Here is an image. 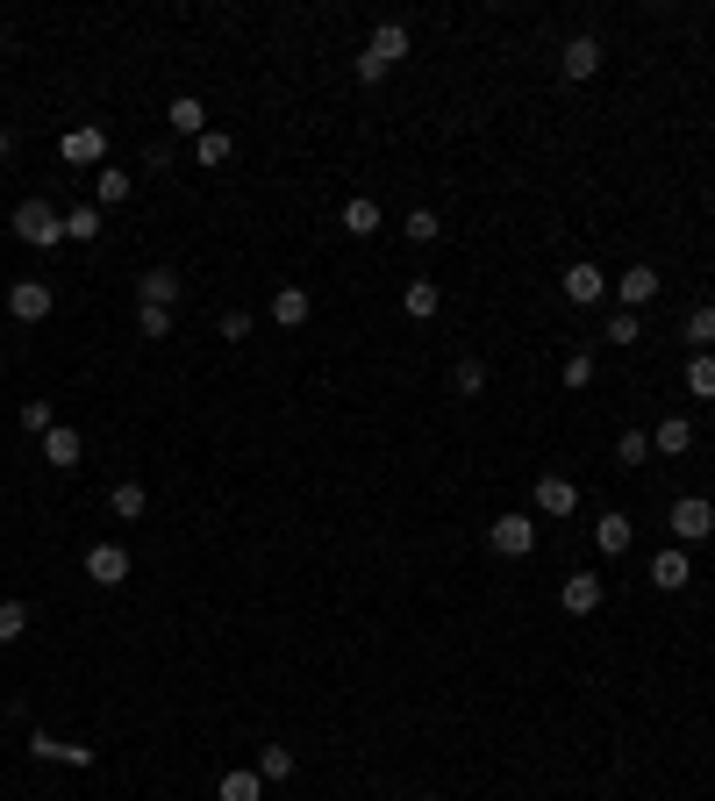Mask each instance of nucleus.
I'll list each match as a JSON object with an SVG mask.
<instances>
[{"instance_id": "obj_3", "label": "nucleus", "mask_w": 715, "mask_h": 801, "mask_svg": "<svg viewBox=\"0 0 715 801\" xmlns=\"http://www.w3.org/2000/svg\"><path fill=\"white\" fill-rule=\"evenodd\" d=\"M486 544H494L501 558H529L537 551V516H494L486 523Z\"/></svg>"}, {"instance_id": "obj_33", "label": "nucleus", "mask_w": 715, "mask_h": 801, "mask_svg": "<svg viewBox=\"0 0 715 801\" xmlns=\"http://www.w3.org/2000/svg\"><path fill=\"white\" fill-rule=\"evenodd\" d=\"M644 459H651V436L644 430H622L616 436V465H644Z\"/></svg>"}, {"instance_id": "obj_34", "label": "nucleus", "mask_w": 715, "mask_h": 801, "mask_svg": "<svg viewBox=\"0 0 715 801\" xmlns=\"http://www.w3.org/2000/svg\"><path fill=\"white\" fill-rule=\"evenodd\" d=\"M136 337H172V308H136Z\"/></svg>"}, {"instance_id": "obj_16", "label": "nucleus", "mask_w": 715, "mask_h": 801, "mask_svg": "<svg viewBox=\"0 0 715 801\" xmlns=\"http://www.w3.org/2000/svg\"><path fill=\"white\" fill-rule=\"evenodd\" d=\"M558 72H566V80H595V72H601V43L595 36H572L566 51H558Z\"/></svg>"}, {"instance_id": "obj_41", "label": "nucleus", "mask_w": 715, "mask_h": 801, "mask_svg": "<svg viewBox=\"0 0 715 801\" xmlns=\"http://www.w3.org/2000/svg\"><path fill=\"white\" fill-rule=\"evenodd\" d=\"M0 158H8V129H0Z\"/></svg>"}, {"instance_id": "obj_24", "label": "nucleus", "mask_w": 715, "mask_h": 801, "mask_svg": "<svg viewBox=\"0 0 715 801\" xmlns=\"http://www.w3.org/2000/svg\"><path fill=\"white\" fill-rule=\"evenodd\" d=\"M344 230H351V236H372L379 230V201H372V193H351V201H344Z\"/></svg>"}, {"instance_id": "obj_4", "label": "nucleus", "mask_w": 715, "mask_h": 801, "mask_svg": "<svg viewBox=\"0 0 715 801\" xmlns=\"http://www.w3.org/2000/svg\"><path fill=\"white\" fill-rule=\"evenodd\" d=\"M558 294L572 301V308H601L608 301V272L595 259H580V265H566V280H558Z\"/></svg>"}, {"instance_id": "obj_10", "label": "nucleus", "mask_w": 715, "mask_h": 801, "mask_svg": "<svg viewBox=\"0 0 715 801\" xmlns=\"http://www.w3.org/2000/svg\"><path fill=\"white\" fill-rule=\"evenodd\" d=\"M529 502H537V516H572V508H580V487H572L566 473H544Z\"/></svg>"}, {"instance_id": "obj_5", "label": "nucleus", "mask_w": 715, "mask_h": 801, "mask_svg": "<svg viewBox=\"0 0 715 801\" xmlns=\"http://www.w3.org/2000/svg\"><path fill=\"white\" fill-rule=\"evenodd\" d=\"M51 308H57L51 280H14V286H8V315H14V323H43Z\"/></svg>"}, {"instance_id": "obj_13", "label": "nucleus", "mask_w": 715, "mask_h": 801, "mask_svg": "<svg viewBox=\"0 0 715 801\" xmlns=\"http://www.w3.org/2000/svg\"><path fill=\"white\" fill-rule=\"evenodd\" d=\"M136 294H144V308H172V301L187 294V280H179L172 265H150L144 280H136Z\"/></svg>"}, {"instance_id": "obj_30", "label": "nucleus", "mask_w": 715, "mask_h": 801, "mask_svg": "<svg viewBox=\"0 0 715 801\" xmlns=\"http://www.w3.org/2000/svg\"><path fill=\"white\" fill-rule=\"evenodd\" d=\"M687 344H715V301H694L687 308Z\"/></svg>"}, {"instance_id": "obj_28", "label": "nucleus", "mask_w": 715, "mask_h": 801, "mask_svg": "<svg viewBox=\"0 0 715 801\" xmlns=\"http://www.w3.org/2000/svg\"><path fill=\"white\" fill-rule=\"evenodd\" d=\"M294 773V751L286 745H257V780H286Z\"/></svg>"}, {"instance_id": "obj_11", "label": "nucleus", "mask_w": 715, "mask_h": 801, "mask_svg": "<svg viewBox=\"0 0 715 801\" xmlns=\"http://www.w3.org/2000/svg\"><path fill=\"white\" fill-rule=\"evenodd\" d=\"M86 580L94 587H122L129 580V551H122V544H94V551H86Z\"/></svg>"}, {"instance_id": "obj_25", "label": "nucleus", "mask_w": 715, "mask_h": 801, "mask_svg": "<svg viewBox=\"0 0 715 801\" xmlns=\"http://www.w3.org/2000/svg\"><path fill=\"white\" fill-rule=\"evenodd\" d=\"M230 136H222V129H208V136H193V165H208V172H215V165H230Z\"/></svg>"}, {"instance_id": "obj_19", "label": "nucleus", "mask_w": 715, "mask_h": 801, "mask_svg": "<svg viewBox=\"0 0 715 801\" xmlns=\"http://www.w3.org/2000/svg\"><path fill=\"white\" fill-rule=\"evenodd\" d=\"M437 308H444V294H437V280H408V286H401V315H408V323H430Z\"/></svg>"}, {"instance_id": "obj_35", "label": "nucleus", "mask_w": 715, "mask_h": 801, "mask_svg": "<svg viewBox=\"0 0 715 801\" xmlns=\"http://www.w3.org/2000/svg\"><path fill=\"white\" fill-rule=\"evenodd\" d=\"M601 337H608V344H637V337H644V323H637L630 308H616V315H608V329H601Z\"/></svg>"}, {"instance_id": "obj_26", "label": "nucleus", "mask_w": 715, "mask_h": 801, "mask_svg": "<svg viewBox=\"0 0 715 801\" xmlns=\"http://www.w3.org/2000/svg\"><path fill=\"white\" fill-rule=\"evenodd\" d=\"M687 394H694V401H715V358H708V351L687 358Z\"/></svg>"}, {"instance_id": "obj_39", "label": "nucleus", "mask_w": 715, "mask_h": 801, "mask_svg": "<svg viewBox=\"0 0 715 801\" xmlns=\"http://www.w3.org/2000/svg\"><path fill=\"white\" fill-rule=\"evenodd\" d=\"M222 337L243 344V337H251V315H243V308H222Z\"/></svg>"}, {"instance_id": "obj_40", "label": "nucleus", "mask_w": 715, "mask_h": 801, "mask_svg": "<svg viewBox=\"0 0 715 801\" xmlns=\"http://www.w3.org/2000/svg\"><path fill=\"white\" fill-rule=\"evenodd\" d=\"M351 72H358V86H379V80H387V65H372V57H365V51L351 57Z\"/></svg>"}, {"instance_id": "obj_14", "label": "nucleus", "mask_w": 715, "mask_h": 801, "mask_svg": "<svg viewBox=\"0 0 715 801\" xmlns=\"http://www.w3.org/2000/svg\"><path fill=\"white\" fill-rule=\"evenodd\" d=\"M694 451V422L687 415H665L659 430H651V459H687Z\"/></svg>"}, {"instance_id": "obj_6", "label": "nucleus", "mask_w": 715, "mask_h": 801, "mask_svg": "<svg viewBox=\"0 0 715 801\" xmlns=\"http://www.w3.org/2000/svg\"><path fill=\"white\" fill-rule=\"evenodd\" d=\"M57 158H65V165H101V158H108V129H101V123L65 129V136H57Z\"/></svg>"}, {"instance_id": "obj_27", "label": "nucleus", "mask_w": 715, "mask_h": 801, "mask_svg": "<svg viewBox=\"0 0 715 801\" xmlns=\"http://www.w3.org/2000/svg\"><path fill=\"white\" fill-rule=\"evenodd\" d=\"M108 508H115V516H122V523H136V516H144V508H150V494H144V487H136V479H122V487L108 494Z\"/></svg>"}, {"instance_id": "obj_42", "label": "nucleus", "mask_w": 715, "mask_h": 801, "mask_svg": "<svg viewBox=\"0 0 715 801\" xmlns=\"http://www.w3.org/2000/svg\"><path fill=\"white\" fill-rule=\"evenodd\" d=\"M422 801H444V794H422Z\"/></svg>"}, {"instance_id": "obj_9", "label": "nucleus", "mask_w": 715, "mask_h": 801, "mask_svg": "<svg viewBox=\"0 0 715 801\" xmlns=\"http://www.w3.org/2000/svg\"><path fill=\"white\" fill-rule=\"evenodd\" d=\"M687 580H694V566H687V544H665V551L651 558V587H659V594H680Z\"/></svg>"}, {"instance_id": "obj_38", "label": "nucleus", "mask_w": 715, "mask_h": 801, "mask_svg": "<svg viewBox=\"0 0 715 801\" xmlns=\"http://www.w3.org/2000/svg\"><path fill=\"white\" fill-rule=\"evenodd\" d=\"M22 430L51 436V430H57V422H51V401H22Z\"/></svg>"}, {"instance_id": "obj_21", "label": "nucleus", "mask_w": 715, "mask_h": 801, "mask_svg": "<svg viewBox=\"0 0 715 801\" xmlns=\"http://www.w3.org/2000/svg\"><path fill=\"white\" fill-rule=\"evenodd\" d=\"M165 123H172V136H208V108L193 94H179L172 108H165Z\"/></svg>"}, {"instance_id": "obj_7", "label": "nucleus", "mask_w": 715, "mask_h": 801, "mask_svg": "<svg viewBox=\"0 0 715 801\" xmlns=\"http://www.w3.org/2000/svg\"><path fill=\"white\" fill-rule=\"evenodd\" d=\"M408 51H416V29H408V22H379L372 43H365V57H372V65H387V72L401 65Z\"/></svg>"}, {"instance_id": "obj_18", "label": "nucleus", "mask_w": 715, "mask_h": 801, "mask_svg": "<svg viewBox=\"0 0 715 801\" xmlns=\"http://www.w3.org/2000/svg\"><path fill=\"white\" fill-rule=\"evenodd\" d=\"M308 315H315L308 286H280V294H272V323H280V329H301Z\"/></svg>"}, {"instance_id": "obj_12", "label": "nucleus", "mask_w": 715, "mask_h": 801, "mask_svg": "<svg viewBox=\"0 0 715 801\" xmlns=\"http://www.w3.org/2000/svg\"><path fill=\"white\" fill-rule=\"evenodd\" d=\"M558 601H566V615H595L601 601H608V587H601V572H572L566 587H558Z\"/></svg>"}, {"instance_id": "obj_8", "label": "nucleus", "mask_w": 715, "mask_h": 801, "mask_svg": "<svg viewBox=\"0 0 715 801\" xmlns=\"http://www.w3.org/2000/svg\"><path fill=\"white\" fill-rule=\"evenodd\" d=\"M29 759H43V766H94V745H65V737H51V730H29Z\"/></svg>"}, {"instance_id": "obj_22", "label": "nucleus", "mask_w": 715, "mask_h": 801, "mask_svg": "<svg viewBox=\"0 0 715 801\" xmlns=\"http://www.w3.org/2000/svg\"><path fill=\"white\" fill-rule=\"evenodd\" d=\"M215 801H265V780H257V766H251V773H243V766H236V773H222V780H215Z\"/></svg>"}, {"instance_id": "obj_1", "label": "nucleus", "mask_w": 715, "mask_h": 801, "mask_svg": "<svg viewBox=\"0 0 715 801\" xmlns=\"http://www.w3.org/2000/svg\"><path fill=\"white\" fill-rule=\"evenodd\" d=\"M14 236L29 251H51V244H65V215L51 201H14Z\"/></svg>"}, {"instance_id": "obj_2", "label": "nucleus", "mask_w": 715, "mask_h": 801, "mask_svg": "<svg viewBox=\"0 0 715 801\" xmlns=\"http://www.w3.org/2000/svg\"><path fill=\"white\" fill-rule=\"evenodd\" d=\"M665 523H673V544H708L715 537V508L702 494H680V502L665 508Z\"/></svg>"}, {"instance_id": "obj_23", "label": "nucleus", "mask_w": 715, "mask_h": 801, "mask_svg": "<svg viewBox=\"0 0 715 801\" xmlns=\"http://www.w3.org/2000/svg\"><path fill=\"white\" fill-rule=\"evenodd\" d=\"M94 201L101 208H122V201H129V172H122V165H101V172H94Z\"/></svg>"}, {"instance_id": "obj_43", "label": "nucleus", "mask_w": 715, "mask_h": 801, "mask_svg": "<svg viewBox=\"0 0 715 801\" xmlns=\"http://www.w3.org/2000/svg\"><path fill=\"white\" fill-rule=\"evenodd\" d=\"M0 43H8V29H0Z\"/></svg>"}, {"instance_id": "obj_29", "label": "nucleus", "mask_w": 715, "mask_h": 801, "mask_svg": "<svg viewBox=\"0 0 715 801\" xmlns=\"http://www.w3.org/2000/svg\"><path fill=\"white\" fill-rule=\"evenodd\" d=\"M437 236H444L437 208H408V244H437Z\"/></svg>"}, {"instance_id": "obj_17", "label": "nucleus", "mask_w": 715, "mask_h": 801, "mask_svg": "<svg viewBox=\"0 0 715 801\" xmlns=\"http://www.w3.org/2000/svg\"><path fill=\"white\" fill-rule=\"evenodd\" d=\"M630 537H637V523L622 516V508L595 516V544H601V558H622V551H630Z\"/></svg>"}, {"instance_id": "obj_32", "label": "nucleus", "mask_w": 715, "mask_h": 801, "mask_svg": "<svg viewBox=\"0 0 715 801\" xmlns=\"http://www.w3.org/2000/svg\"><path fill=\"white\" fill-rule=\"evenodd\" d=\"M451 387H459V394H486V366L480 358H459V366H451Z\"/></svg>"}, {"instance_id": "obj_37", "label": "nucleus", "mask_w": 715, "mask_h": 801, "mask_svg": "<svg viewBox=\"0 0 715 801\" xmlns=\"http://www.w3.org/2000/svg\"><path fill=\"white\" fill-rule=\"evenodd\" d=\"M566 387H595V351H572L566 358Z\"/></svg>"}, {"instance_id": "obj_36", "label": "nucleus", "mask_w": 715, "mask_h": 801, "mask_svg": "<svg viewBox=\"0 0 715 801\" xmlns=\"http://www.w3.org/2000/svg\"><path fill=\"white\" fill-rule=\"evenodd\" d=\"M22 630H29V609L22 601H0V644H14Z\"/></svg>"}, {"instance_id": "obj_20", "label": "nucleus", "mask_w": 715, "mask_h": 801, "mask_svg": "<svg viewBox=\"0 0 715 801\" xmlns=\"http://www.w3.org/2000/svg\"><path fill=\"white\" fill-rule=\"evenodd\" d=\"M80 459H86L80 430H51V436H43V465H57V473H72Z\"/></svg>"}, {"instance_id": "obj_15", "label": "nucleus", "mask_w": 715, "mask_h": 801, "mask_svg": "<svg viewBox=\"0 0 715 801\" xmlns=\"http://www.w3.org/2000/svg\"><path fill=\"white\" fill-rule=\"evenodd\" d=\"M608 294H616L622 308L637 315V308H644V301H659V272H651V265H630V272H622L616 286H608Z\"/></svg>"}, {"instance_id": "obj_31", "label": "nucleus", "mask_w": 715, "mask_h": 801, "mask_svg": "<svg viewBox=\"0 0 715 801\" xmlns=\"http://www.w3.org/2000/svg\"><path fill=\"white\" fill-rule=\"evenodd\" d=\"M65 236H72V244H94V236H101V208H72V215H65Z\"/></svg>"}]
</instances>
